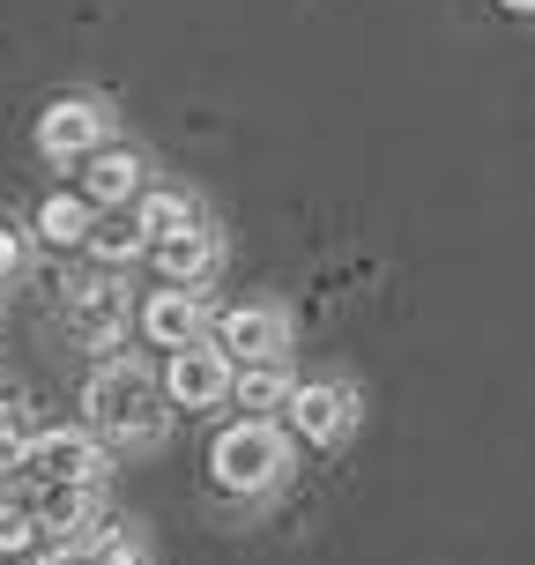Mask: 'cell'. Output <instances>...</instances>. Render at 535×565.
<instances>
[{"label": "cell", "mask_w": 535, "mask_h": 565, "mask_svg": "<svg viewBox=\"0 0 535 565\" xmlns=\"http://www.w3.org/2000/svg\"><path fill=\"white\" fill-rule=\"evenodd\" d=\"M89 424L113 439V447H157L164 439V387H157V372L135 365V358H113V365L89 372Z\"/></svg>", "instance_id": "6da1fadb"}, {"label": "cell", "mask_w": 535, "mask_h": 565, "mask_svg": "<svg viewBox=\"0 0 535 565\" xmlns=\"http://www.w3.org/2000/svg\"><path fill=\"white\" fill-rule=\"evenodd\" d=\"M208 469H216V483H224V491L254 499V491H268V483L290 469V439H282V424L246 417V424H231V431H216Z\"/></svg>", "instance_id": "7a4b0ae2"}, {"label": "cell", "mask_w": 535, "mask_h": 565, "mask_svg": "<svg viewBox=\"0 0 535 565\" xmlns=\"http://www.w3.org/2000/svg\"><path fill=\"white\" fill-rule=\"evenodd\" d=\"M15 469H23L38 491H45V483H105V454H97V439H83V431H30Z\"/></svg>", "instance_id": "3957f363"}, {"label": "cell", "mask_w": 535, "mask_h": 565, "mask_svg": "<svg viewBox=\"0 0 535 565\" xmlns=\"http://www.w3.org/2000/svg\"><path fill=\"white\" fill-rule=\"evenodd\" d=\"M208 350H224L238 365H276L282 350H290V312L282 306H231V312H216V342Z\"/></svg>", "instance_id": "277c9868"}, {"label": "cell", "mask_w": 535, "mask_h": 565, "mask_svg": "<svg viewBox=\"0 0 535 565\" xmlns=\"http://www.w3.org/2000/svg\"><path fill=\"white\" fill-rule=\"evenodd\" d=\"M38 149H45L53 164H83L89 149H105V105H97V97H60V105H45Z\"/></svg>", "instance_id": "5b68a950"}, {"label": "cell", "mask_w": 535, "mask_h": 565, "mask_svg": "<svg viewBox=\"0 0 535 565\" xmlns=\"http://www.w3.org/2000/svg\"><path fill=\"white\" fill-rule=\"evenodd\" d=\"M282 417H290V431H298L306 447H335L342 431H350V417H357V402H350V387H335V380H312V387H290V395H282Z\"/></svg>", "instance_id": "8992f818"}, {"label": "cell", "mask_w": 535, "mask_h": 565, "mask_svg": "<svg viewBox=\"0 0 535 565\" xmlns=\"http://www.w3.org/2000/svg\"><path fill=\"white\" fill-rule=\"evenodd\" d=\"M164 395L179 402V409H216V402L231 395V358H224V350H208V342H186V350H171Z\"/></svg>", "instance_id": "52a82bcc"}, {"label": "cell", "mask_w": 535, "mask_h": 565, "mask_svg": "<svg viewBox=\"0 0 535 565\" xmlns=\"http://www.w3.org/2000/svg\"><path fill=\"white\" fill-rule=\"evenodd\" d=\"M30 521L53 529L60 543H89L97 521H105V483H45V491L30 499Z\"/></svg>", "instance_id": "ba28073f"}, {"label": "cell", "mask_w": 535, "mask_h": 565, "mask_svg": "<svg viewBox=\"0 0 535 565\" xmlns=\"http://www.w3.org/2000/svg\"><path fill=\"white\" fill-rule=\"evenodd\" d=\"M67 328L83 342H97V350H113L119 328H127V290H119L113 276H89L67 290Z\"/></svg>", "instance_id": "9c48e42d"}, {"label": "cell", "mask_w": 535, "mask_h": 565, "mask_svg": "<svg viewBox=\"0 0 535 565\" xmlns=\"http://www.w3.org/2000/svg\"><path fill=\"white\" fill-rule=\"evenodd\" d=\"M141 179H149V171H141L135 149H113V141H105V149L83 157V201L89 209H127V201L141 194Z\"/></svg>", "instance_id": "30bf717a"}, {"label": "cell", "mask_w": 535, "mask_h": 565, "mask_svg": "<svg viewBox=\"0 0 535 565\" xmlns=\"http://www.w3.org/2000/svg\"><path fill=\"white\" fill-rule=\"evenodd\" d=\"M201 328H208L201 290H157V298L141 306V335L157 342V350H186V342H201Z\"/></svg>", "instance_id": "8fae6325"}, {"label": "cell", "mask_w": 535, "mask_h": 565, "mask_svg": "<svg viewBox=\"0 0 535 565\" xmlns=\"http://www.w3.org/2000/svg\"><path fill=\"white\" fill-rule=\"evenodd\" d=\"M149 254H157V268L171 276V290H201V282H208V268H216V231H208V224L194 216L186 231L157 238Z\"/></svg>", "instance_id": "7c38bea8"}, {"label": "cell", "mask_w": 535, "mask_h": 565, "mask_svg": "<svg viewBox=\"0 0 535 565\" xmlns=\"http://www.w3.org/2000/svg\"><path fill=\"white\" fill-rule=\"evenodd\" d=\"M83 246L97 254V268H105V276H113V268H127L135 254H149V238L135 231V216H127V209H119V216H105V224H89Z\"/></svg>", "instance_id": "4fadbf2b"}, {"label": "cell", "mask_w": 535, "mask_h": 565, "mask_svg": "<svg viewBox=\"0 0 535 565\" xmlns=\"http://www.w3.org/2000/svg\"><path fill=\"white\" fill-rule=\"evenodd\" d=\"M231 395L246 402V409H282V395H290V372H282V358L276 365H231Z\"/></svg>", "instance_id": "5bb4252c"}, {"label": "cell", "mask_w": 535, "mask_h": 565, "mask_svg": "<svg viewBox=\"0 0 535 565\" xmlns=\"http://www.w3.org/2000/svg\"><path fill=\"white\" fill-rule=\"evenodd\" d=\"M89 224H97V209H89L83 194H53L45 209H38V231H45L53 246H83Z\"/></svg>", "instance_id": "9a60e30c"}, {"label": "cell", "mask_w": 535, "mask_h": 565, "mask_svg": "<svg viewBox=\"0 0 535 565\" xmlns=\"http://www.w3.org/2000/svg\"><path fill=\"white\" fill-rule=\"evenodd\" d=\"M194 224V201L186 194H141V209H135V231L157 246V238H171V231H186Z\"/></svg>", "instance_id": "2e32d148"}, {"label": "cell", "mask_w": 535, "mask_h": 565, "mask_svg": "<svg viewBox=\"0 0 535 565\" xmlns=\"http://www.w3.org/2000/svg\"><path fill=\"white\" fill-rule=\"evenodd\" d=\"M89 558L97 565H141V529L135 521H105V529L89 536Z\"/></svg>", "instance_id": "e0dca14e"}, {"label": "cell", "mask_w": 535, "mask_h": 565, "mask_svg": "<svg viewBox=\"0 0 535 565\" xmlns=\"http://www.w3.org/2000/svg\"><path fill=\"white\" fill-rule=\"evenodd\" d=\"M30 536H38V521H30V507H15V499H0V551H30Z\"/></svg>", "instance_id": "ac0fdd59"}, {"label": "cell", "mask_w": 535, "mask_h": 565, "mask_svg": "<svg viewBox=\"0 0 535 565\" xmlns=\"http://www.w3.org/2000/svg\"><path fill=\"white\" fill-rule=\"evenodd\" d=\"M23 417H15V409H8V402H0V469H15V461H23Z\"/></svg>", "instance_id": "d6986e66"}, {"label": "cell", "mask_w": 535, "mask_h": 565, "mask_svg": "<svg viewBox=\"0 0 535 565\" xmlns=\"http://www.w3.org/2000/svg\"><path fill=\"white\" fill-rule=\"evenodd\" d=\"M23 254H30V246H23V231H15V224H0V282H8V276H23Z\"/></svg>", "instance_id": "ffe728a7"}, {"label": "cell", "mask_w": 535, "mask_h": 565, "mask_svg": "<svg viewBox=\"0 0 535 565\" xmlns=\"http://www.w3.org/2000/svg\"><path fill=\"white\" fill-rule=\"evenodd\" d=\"M30 565H97V558H89V543H60V551H45V558H30Z\"/></svg>", "instance_id": "44dd1931"}, {"label": "cell", "mask_w": 535, "mask_h": 565, "mask_svg": "<svg viewBox=\"0 0 535 565\" xmlns=\"http://www.w3.org/2000/svg\"><path fill=\"white\" fill-rule=\"evenodd\" d=\"M506 8H535V0H506Z\"/></svg>", "instance_id": "7402d4cb"}]
</instances>
